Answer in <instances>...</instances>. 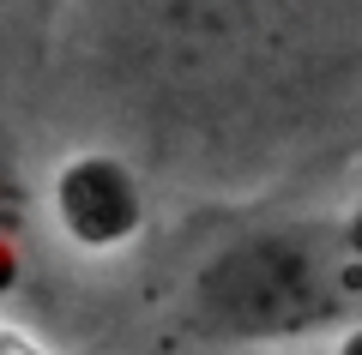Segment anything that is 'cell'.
I'll list each match as a JSON object with an SVG mask.
<instances>
[{
  "instance_id": "cell-1",
  "label": "cell",
  "mask_w": 362,
  "mask_h": 355,
  "mask_svg": "<svg viewBox=\"0 0 362 355\" xmlns=\"http://www.w3.org/2000/svg\"><path fill=\"white\" fill-rule=\"evenodd\" d=\"M175 313L206 349H290L362 319V259L338 217L259 223L187 271Z\"/></svg>"
},
{
  "instance_id": "cell-5",
  "label": "cell",
  "mask_w": 362,
  "mask_h": 355,
  "mask_svg": "<svg viewBox=\"0 0 362 355\" xmlns=\"http://www.w3.org/2000/svg\"><path fill=\"white\" fill-rule=\"evenodd\" d=\"M18 283H25V235L18 229H0V301L18 295Z\"/></svg>"
},
{
  "instance_id": "cell-6",
  "label": "cell",
  "mask_w": 362,
  "mask_h": 355,
  "mask_svg": "<svg viewBox=\"0 0 362 355\" xmlns=\"http://www.w3.org/2000/svg\"><path fill=\"white\" fill-rule=\"evenodd\" d=\"M338 223H344V241H350V253L362 259V199L350 205V211H338Z\"/></svg>"
},
{
  "instance_id": "cell-2",
  "label": "cell",
  "mask_w": 362,
  "mask_h": 355,
  "mask_svg": "<svg viewBox=\"0 0 362 355\" xmlns=\"http://www.w3.org/2000/svg\"><path fill=\"white\" fill-rule=\"evenodd\" d=\"M139 66L169 97L230 102L235 90H320L362 54V0H139Z\"/></svg>"
},
{
  "instance_id": "cell-7",
  "label": "cell",
  "mask_w": 362,
  "mask_h": 355,
  "mask_svg": "<svg viewBox=\"0 0 362 355\" xmlns=\"http://www.w3.org/2000/svg\"><path fill=\"white\" fill-rule=\"evenodd\" d=\"M332 355H362V319H350L344 331H332Z\"/></svg>"
},
{
  "instance_id": "cell-9",
  "label": "cell",
  "mask_w": 362,
  "mask_h": 355,
  "mask_svg": "<svg viewBox=\"0 0 362 355\" xmlns=\"http://www.w3.org/2000/svg\"><path fill=\"white\" fill-rule=\"evenodd\" d=\"M218 355H284V349H218Z\"/></svg>"
},
{
  "instance_id": "cell-8",
  "label": "cell",
  "mask_w": 362,
  "mask_h": 355,
  "mask_svg": "<svg viewBox=\"0 0 362 355\" xmlns=\"http://www.w3.org/2000/svg\"><path fill=\"white\" fill-rule=\"evenodd\" d=\"M0 355H30L25 343H13V337H0Z\"/></svg>"
},
{
  "instance_id": "cell-4",
  "label": "cell",
  "mask_w": 362,
  "mask_h": 355,
  "mask_svg": "<svg viewBox=\"0 0 362 355\" xmlns=\"http://www.w3.org/2000/svg\"><path fill=\"white\" fill-rule=\"evenodd\" d=\"M25 211H30V193H25V175H18V151L0 133V229L25 235Z\"/></svg>"
},
{
  "instance_id": "cell-3",
  "label": "cell",
  "mask_w": 362,
  "mask_h": 355,
  "mask_svg": "<svg viewBox=\"0 0 362 355\" xmlns=\"http://www.w3.org/2000/svg\"><path fill=\"white\" fill-rule=\"evenodd\" d=\"M49 223L78 253H121L145 229V175L115 151H78L49 181Z\"/></svg>"
}]
</instances>
